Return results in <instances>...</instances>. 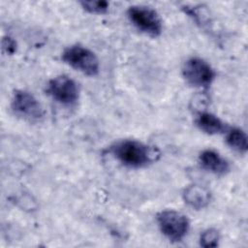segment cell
<instances>
[{"label": "cell", "mask_w": 248, "mask_h": 248, "mask_svg": "<svg viewBox=\"0 0 248 248\" xmlns=\"http://www.w3.org/2000/svg\"><path fill=\"white\" fill-rule=\"evenodd\" d=\"M127 17L136 29L149 37H159L163 31L162 19L151 7L144 5L130 6L127 10Z\"/></svg>", "instance_id": "5"}, {"label": "cell", "mask_w": 248, "mask_h": 248, "mask_svg": "<svg viewBox=\"0 0 248 248\" xmlns=\"http://www.w3.org/2000/svg\"><path fill=\"white\" fill-rule=\"evenodd\" d=\"M79 4L84 11L93 15H104L108 13L109 8V3L104 0L80 1Z\"/></svg>", "instance_id": "13"}, {"label": "cell", "mask_w": 248, "mask_h": 248, "mask_svg": "<svg viewBox=\"0 0 248 248\" xmlns=\"http://www.w3.org/2000/svg\"><path fill=\"white\" fill-rule=\"evenodd\" d=\"M111 157L129 169H142L160 157L157 148L138 140L125 139L113 142L108 149Z\"/></svg>", "instance_id": "1"}, {"label": "cell", "mask_w": 248, "mask_h": 248, "mask_svg": "<svg viewBox=\"0 0 248 248\" xmlns=\"http://www.w3.org/2000/svg\"><path fill=\"white\" fill-rule=\"evenodd\" d=\"M199 163L202 169L216 175H225L231 170L230 163L213 149L202 150L199 155Z\"/></svg>", "instance_id": "8"}, {"label": "cell", "mask_w": 248, "mask_h": 248, "mask_svg": "<svg viewBox=\"0 0 248 248\" xmlns=\"http://www.w3.org/2000/svg\"><path fill=\"white\" fill-rule=\"evenodd\" d=\"M181 74L187 84L200 89L209 88L216 78L212 66L198 56L190 57L184 62Z\"/></svg>", "instance_id": "4"}, {"label": "cell", "mask_w": 248, "mask_h": 248, "mask_svg": "<svg viewBox=\"0 0 248 248\" xmlns=\"http://www.w3.org/2000/svg\"><path fill=\"white\" fill-rule=\"evenodd\" d=\"M2 49L7 54H14L16 51V42L11 36H5L2 39Z\"/></svg>", "instance_id": "14"}, {"label": "cell", "mask_w": 248, "mask_h": 248, "mask_svg": "<svg viewBox=\"0 0 248 248\" xmlns=\"http://www.w3.org/2000/svg\"><path fill=\"white\" fill-rule=\"evenodd\" d=\"M156 221L160 232L170 242L182 241L190 230L188 217L174 209H164L158 212Z\"/></svg>", "instance_id": "3"}, {"label": "cell", "mask_w": 248, "mask_h": 248, "mask_svg": "<svg viewBox=\"0 0 248 248\" xmlns=\"http://www.w3.org/2000/svg\"><path fill=\"white\" fill-rule=\"evenodd\" d=\"M200 245L204 248H213L219 245L220 233L217 229L208 228L204 230L200 235Z\"/></svg>", "instance_id": "12"}, {"label": "cell", "mask_w": 248, "mask_h": 248, "mask_svg": "<svg viewBox=\"0 0 248 248\" xmlns=\"http://www.w3.org/2000/svg\"><path fill=\"white\" fill-rule=\"evenodd\" d=\"M196 126L206 135H218L227 131L226 124L224 121L208 111H199L195 119Z\"/></svg>", "instance_id": "10"}, {"label": "cell", "mask_w": 248, "mask_h": 248, "mask_svg": "<svg viewBox=\"0 0 248 248\" xmlns=\"http://www.w3.org/2000/svg\"><path fill=\"white\" fill-rule=\"evenodd\" d=\"M182 198L190 207L200 210L205 208L211 201V193L209 190L199 184H192L182 192Z\"/></svg>", "instance_id": "9"}, {"label": "cell", "mask_w": 248, "mask_h": 248, "mask_svg": "<svg viewBox=\"0 0 248 248\" xmlns=\"http://www.w3.org/2000/svg\"><path fill=\"white\" fill-rule=\"evenodd\" d=\"M61 59L71 68L88 77H95L99 74L100 61L96 53L79 44L71 45L64 48Z\"/></svg>", "instance_id": "2"}, {"label": "cell", "mask_w": 248, "mask_h": 248, "mask_svg": "<svg viewBox=\"0 0 248 248\" xmlns=\"http://www.w3.org/2000/svg\"><path fill=\"white\" fill-rule=\"evenodd\" d=\"M46 91L55 102L64 107H73L79 99L78 84L67 75H59L49 79Z\"/></svg>", "instance_id": "7"}, {"label": "cell", "mask_w": 248, "mask_h": 248, "mask_svg": "<svg viewBox=\"0 0 248 248\" xmlns=\"http://www.w3.org/2000/svg\"><path fill=\"white\" fill-rule=\"evenodd\" d=\"M13 112L28 121L38 122L45 116V110L39 100L29 91L17 89L13 93L11 100Z\"/></svg>", "instance_id": "6"}, {"label": "cell", "mask_w": 248, "mask_h": 248, "mask_svg": "<svg viewBox=\"0 0 248 248\" xmlns=\"http://www.w3.org/2000/svg\"><path fill=\"white\" fill-rule=\"evenodd\" d=\"M227 144L235 152L245 154L248 150V139L246 133L237 127L227 129Z\"/></svg>", "instance_id": "11"}]
</instances>
